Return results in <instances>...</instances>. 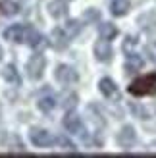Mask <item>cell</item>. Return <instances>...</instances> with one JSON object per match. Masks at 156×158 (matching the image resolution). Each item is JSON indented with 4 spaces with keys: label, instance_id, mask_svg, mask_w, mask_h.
<instances>
[{
    "label": "cell",
    "instance_id": "cell-1",
    "mask_svg": "<svg viewBox=\"0 0 156 158\" xmlns=\"http://www.w3.org/2000/svg\"><path fill=\"white\" fill-rule=\"evenodd\" d=\"M127 91L135 97H149V94H156V72L143 75L131 81V85L127 87Z\"/></svg>",
    "mask_w": 156,
    "mask_h": 158
},
{
    "label": "cell",
    "instance_id": "cell-2",
    "mask_svg": "<svg viewBox=\"0 0 156 158\" xmlns=\"http://www.w3.org/2000/svg\"><path fill=\"white\" fill-rule=\"evenodd\" d=\"M44 66H46L44 56H41V54H35V56L27 62V68H25L29 79H41V77H43V72H44Z\"/></svg>",
    "mask_w": 156,
    "mask_h": 158
},
{
    "label": "cell",
    "instance_id": "cell-3",
    "mask_svg": "<svg viewBox=\"0 0 156 158\" xmlns=\"http://www.w3.org/2000/svg\"><path fill=\"white\" fill-rule=\"evenodd\" d=\"M31 25H10L4 31V37L12 43H25Z\"/></svg>",
    "mask_w": 156,
    "mask_h": 158
},
{
    "label": "cell",
    "instance_id": "cell-4",
    "mask_svg": "<svg viewBox=\"0 0 156 158\" xmlns=\"http://www.w3.org/2000/svg\"><path fill=\"white\" fill-rule=\"evenodd\" d=\"M29 139L35 147H50L54 143V137L46 129H31Z\"/></svg>",
    "mask_w": 156,
    "mask_h": 158
},
{
    "label": "cell",
    "instance_id": "cell-5",
    "mask_svg": "<svg viewBox=\"0 0 156 158\" xmlns=\"http://www.w3.org/2000/svg\"><path fill=\"white\" fill-rule=\"evenodd\" d=\"M56 79L62 85H72L79 79V75H77V72L72 66H58L56 68Z\"/></svg>",
    "mask_w": 156,
    "mask_h": 158
},
{
    "label": "cell",
    "instance_id": "cell-6",
    "mask_svg": "<svg viewBox=\"0 0 156 158\" xmlns=\"http://www.w3.org/2000/svg\"><path fill=\"white\" fill-rule=\"evenodd\" d=\"M64 127L68 129V133H75V135H81L83 133V122L81 118L73 114V112H68L64 118Z\"/></svg>",
    "mask_w": 156,
    "mask_h": 158
},
{
    "label": "cell",
    "instance_id": "cell-7",
    "mask_svg": "<svg viewBox=\"0 0 156 158\" xmlns=\"http://www.w3.org/2000/svg\"><path fill=\"white\" fill-rule=\"evenodd\" d=\"M135 139H137L135 129H133V127H129V125H125V127H123V129L118 133V137H116L118 145H120V147H125V148L133 147V145H135Z\"/></svg>",
    "mask_w": 156,
    "mask_h": 158
},
{
    "label": "cell",
    "instance_id": "cell-8",
    "mask_svg": "<svg viewBox=\"0 0 156 158\" xmlns=\"http://www.w3.org/2000/svg\"><path fill=\"white\" fill-rule=\"evenodd\" d=\"M95 56L98 62H110L112 60V46L108 44V41H98L95 44Z\"/></svg>",
    "mask_w": 156,
    "mask_h": 158
},
{
    "label": "cell",
    "instance_id": "cell-9",
    "mask_svg": "<svg viewBox=\"0 0 156 158\" xmlns=\"http://www.w3.org/2000/svg\"><path fill=\"white\" fill-rule=\"evenodd\" d=\"M50 43H52V46H54V48L62 50V48H66V46H68V43H69V37L66 35V31H64V29L56 27V29L52 31V35H50Z\"/></svg>",
    "mask_w": 156,
    "mask_h": 158
},
{
    "label": "cell",
    "instance_id": "cell-10",
    "mask_svg": "<svg viewBox=\"0 0 156 158\" xmlns=\"http://www.w3.org/2000/svg\"><path fill=\"white\" fill-rule=\"evenodd\" d=\"M31 48H43V46H46V39L39 33L37 29L29 27V35H27V41H25Z\"/></svg>",
    "mask_w": 156,
    "mask_h": 158
},
{
    "label": "cell",
    "instance_id": "cell-11",
    "mask_svg": "<svg viewBox=\"0 0 156 158\" xmlns=\"http://www.w3.org/2000/svg\"><path fill=\"white\" fill-rule=\"evenodd\" d=\"M2 143L6 147V151H10V152H23V151H25V147H23L21 139L18 135H8Z\"/></svg>",
    "mask_w": 156,
    "mask_h": 158
},
{
    "label": "cell",
    "instance_id": "cell-12",
    "mask_svg": "<svg viewBox=\"0 0 156 158\" xmlns=\"http://www.w3.org/2000/svg\"><path fill=\"white\" fill-rule=\"evenodd\" d=\"M48 12L52 18H64L68 14V4L66 0H54V2L48 4Z\"/></svg>",
    "mask_w": 156,
    "mask_h": 158
},
{
    "label": "cell",
    "instance_id": "cell-13",
    "mask_svg": "<svg viewBox=\"0 0 156 158\" xmlns=\"http://www.w3.org/2000/svg\"><path fill=\"white\" fill-rule=\"evenodd\" d=\"M143 64H145V60L139 56V54H129L127 60H125V69L129 73H133V72H139V69L143 68Z\"/></svg>",
    "mask_w": 156,
    "mask_h": 158
},
{
    "label": "cell",
    "instance_id": "cell-14",
    "mask_svg": "<svg viewBox=\"0 0 156 158\" xmlns=\"http://www.w3.org/2000/svg\"><path fill=\"white\" fill-rule=\"evenodd\" d=\"M98 87H100V93H102L104 97H114V94L118 93V87H116V83L112 81V79H108V77L100 79Z\"/></svg>",
    "mask_w": 156,
    "mask_h": 158
},
{
    "label": "cell",
    "instance_id": "cell-15",
    "mask_svg": "<svg viewBox=\"0 0 156 158\" xmlns=\"http://www.w3.org/2000/svg\"><path fill=\"white\" fill-rule=\"evenodd\" d=\"M110 12L114 15H125L129 12V0H112Z\"/></svg>",
    "mask_w": 156,
    "mask_h": 158
},
{
    "label": "cell",
    "instance_id": "cell-16",
    "mask_svg": "<svg viewBox=\"0 0 156 158\" xmlns=\"http://www.w3.org/2000/svg\"><path fill=\"white\" fill-rule=\"evenodd\" d=\"M98 33H100V37L104 39V41H112V39L118 35V29H116V25L114 23H102V25L98 27Z\"/></svg>",
    "mask_w": 156,
    "mask_h": 158
},
{
    "label": "cell",
    "instance_id": "cell-17",
    "mask_svg": "<svg viewBox=\"0 0 156 158\" xmlns=\"http://www.w3.org/2000/svg\"><path fill=\"white\" fill-rule=\"evenodd\" d=\"M0 12L4 15H15L19 12V6L14 0H0Z\"/></svg>",
    "mask_w": 156,
    "mask_h": 158
},
{
    "label": "cell",
    "instance_id": "cell-18",
    "mask_svg": "<svg viewBox=\"0 0 156 158\" xmlns=\"http://www.w3.org/2000/svg\"><path fill=\"white\" fill-rule=\"evenodd\" d=\"M2 77L6 79L8 83H15V85L19 83V73H18V69H15V66H12V64H8V66L4 68Z\"/></svg>",
    "mask_w": 156,
    "mask_h": 158
},
{
    "label": "cell",
    "instance_id": "cell-19",
    "mask_svg": "<svg viewBox=\"0 0 156 158\" xmlns=\"http://www.w3.org/2000/svg\"><path fill=\"white\" fill-rule=\"evenodd\" d=\"M37 104H39V108H41L43 112H50V110H54V106H56V98H54L52 94L50 97H43V98H39Z\"/></svg>",
    "mask_w": 156,
    "mask_h": 158
},
{
    "label": "cell",
    "instance_id": "cell-20",
    "mask_svg": "<svg viewBox=\"0 0 156 158\" xmlns=\"http://www.w3.org/2000/svg\"><path fill=\"white\" fill-rule=\"evenodd\" d=\"M64 31H66V35L72 39V37H75L77 33L81 31V23L77 21V19H69L68 23H66V27H64Z\"/></svg>",
    "mask_w": 156,
    "mask_h": 158
},
{
    "label": "cell",
    "instance_id": "cell-21",
    "mask_svg": "<svg viewBox=\"0 0 156 158\" xmlns=\"http://www.w3.org/2000/svg\"><path fill=\"white\" fill-rule=\"evenodd\" d=\"M139 23L143 25V29H152V27H156V14L152 12V14L141 15V18H139Z\"/></svg>",
    "mask_w": 156,
    "mask_h": 158
},
{
    "label": "cell",
    "instance_id": "cell-22",
    "mask_svg": "<svg viewBox=\"0 0 156 158\" xmlns=\"http://www.w3.org/2000/svg\"><path fill=\"white\" fill-rule=\"evenodd\" d=\"M56 143H58L62 148H64V151H68V152H75V151H77L75 145H73V143H72V141H69L66 135H60V137L56 139Z\"/></svg>",
    "mask_w": 156,
    "mask_h": 158
},
{
    "label": "cell",
    "instance_id": "cell-23",
    "mask_svg": "<svg viewBox=\"0 0 156 158\" xmlns=\"http://www.w3.org/2000/svg\"><path fill=\"white\" fill-rule=\"evenodd\" d=\"M75 104H77V94L69 93V94H66V97H64V102H62V106H64L66 110H73Z\"/></svg>",
    "mask_w": 156,
    "mask_h": 158
},
{
    "label": "cell",
    "instance_id": "cell-24",
    "mask_svg": "<svg viewBox=\"0 0 156 158\" xmlns=\"http://www.w3.org/2000/svg\"><path fill=\"white\" fill-rule=\"evenodd\" d=\"M135 44H137V39H135V37H127V39H125V43H123V50L129 52Z\"/></svg>",
    "mask_w": 156,
    "mask_h": 158
},
{
    "label": "cell",
    "instance_id": "cell-25",
    "mask_svg": "<svg viewBox=\"0 0 156 158\" xmlns=\"http://www.w3.org/2000/svg\"><path fill=\"white\" fill-rule=\"evenodd\" d=\"M85 19H87V21H95V19H98V12L91 8V10H89L87 14H85Z\"/></svg>",
    "mask_w": 156,
    "mask_h": 158
},
{
    "label": "cell",
    "instance_id": "cell-26",
    "mask_svg": "<svg viewBox=\"0 0 156 158\" xmlns=\"http://www.w3.org/2000/svg\"><path fill=\"white\" fill-rule=\"evenodd\" d=\"M0 60H2V48H0Z\"/></svg>",
    "mask_w": 156,
    "mask_h": 158
}]
</instances>
